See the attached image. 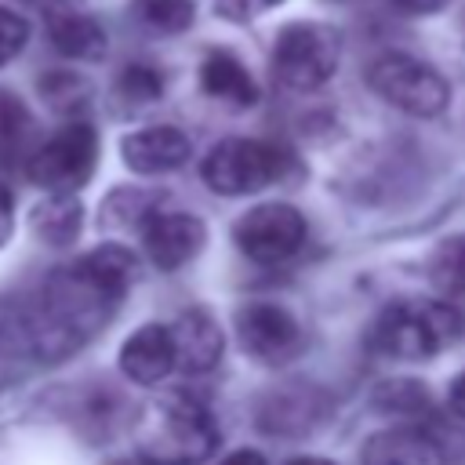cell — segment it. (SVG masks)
<instances>
[{"instance_id":"29","label":"cell","mask_w":465,"mask_h":465,"mask_svg":"<svg viewBox=\"0 0 465 465\" xmlns=\"http://www.w3.org/2000/svg\"><path fill=\"white\" fill-rule=\"evenodd\" d=\"M22 4H40V7H54L58 0H22Z\"/></svg>"},{"instance_id":"9","label":"cell","mask_w":465,"mask_h":465,"mask_svg":"<svg viewBox=\"0 0 465 465\" xmlns=\"http://www.w3.org/2000/svg\"><path fill=\"white\" fill-rule=\"evenodd\" d=\"M236 338L243 352L265 367L291 363L305 345L298 320L276 302H247L236 312Z\"/></svg>"},{"instance_id":"12","label":"cell","mask_w":465,"mask_h":465,"mask_svg":"<svg viewBox=\"0 0 465 465\" xmlns=\"http://www.w3.org/2000/svg\"><path fill=\"white\" fill-rule=\"evenodd\" d=\"M193 153V142L185 131L171 127V124H156V127H142L131 131L120 142V156L134 174H167L178 171Z\"/></svg>"},{"instance_id":"22","label":"cell","mask_w":465,"mask_h":465,"mask_svg":"<svg viewBox=\"0 0 465 465\" xmlns=\"http://www.w3.org/2000/svg\"><path fill=\"white\" fill-rule=\"evenodd\" d=\"M25 40H29V22L18 11L0 7V65H7L11 58H18L22 47H25Z\"/></svg>"},{"instance_id":"11","label":"cell","mask_w":465,"mask_h":465,"mask_svg":"<svg viewBox=\"0 0 465 465\" xmlns=\"http://www.w3.org/2000/svg\"><path fill=\"white\" fill-rule=\"evenodd\" d=\"M178 367L174 331L167 323H142L120 345V371L134 385H160Z\"/></svg>"},{"instance_id":"16","label":"cell","mask_w":465,"mask_h":465,"mask_svg":"<svg viewBox=\"0 0 465 465\" xmlns=\"http://www.w3.org/2000/svg\"><path fill=\"white\" fill-rule=\"evenodd\" d=\"M200 87L218 98V102H229L236 109H247L258 102V84L251 80L247 65L232 54V51H211L200 65Z\"/></svg>"},{"instance_id":"25","label":"cell","mask_w":465,"mask_h":465,"mask_svg":"<svg viewBox=\"0 0 465 465\" xmlns=\"http://www.w3.org/2000/svg\"><path fill=\"white\" fill-rule=\"evenodd\" d=\"M385 4L400 15H432V11L447 7V0H385Z\"/></svg>"},{"instance_id":"17","label":"cell","mask_w":465,"mask_h":465,"mask_svg":"<svg viewBox=\"0 0 465 465\" xmlns=\"http://www.w3.org/2000/svg\"><path fill=\"white\" fill-rule=\"evenodd\" d=\"M29 222H33V232L47 247H69L84 225V203L73 193H51L47 200L33 207Z\"/></svg>"},{"instance_id":"15","label":"cell","mask_w":465,"mask_h":465,"mask_svg":"<svg viewBox=\"0 0 465 465\" xmlns=\"http://www.w3.org/2000/svg\"><path fill=\"white\" fill-rule=\"evenodd\" d=\"M47 36L54 44L58 54L65 58H76V62H98L105 54V29L98 18L84 15V11H73V7H47Z\"/></svg>"},{"instance_id":"26","label":"cell","mask_w":465,"mask_h":465,"mask_svg":"<svg viewBox=\"0 0 465 465\" xmlns=\"http://www.w3.org/2000/svg\"><path fill=\"white\" fill-rule=\"evenodd\" d=\"M447 403H450V411L465 421V371L458 374V381L450 385V396H447Z\"/></svg>"},{"instance_id":"24","label":"cell","mask_w":465,"mask_h":465,"mask_svg":"<svg viewBox=\"0 0 465 465\" xmlns=\"http://www.w3.org/2000/svg\"><path fill=\"white\" fill-rule=\"evenodd\" d=\"M11 232H15V196H11V189L0 182V247L11 240Z\"/></svg>"},{"instance_id":"2","label":"cell","mask_w":465,"mask_h":465,"mask_svg":"<svg viewBox=\"0 0 465 465\" xmlns=\"http://www.w3.org/2000/svg\"><path fill=\"white\" fill-rule=\"evenodd\" d=\"M218 425L207 407L182 392H167L134 421V454L145 465H200L218 450Z\"/></svg>"},{"instance_id":"19","label":"cell","mask_w":465,"mask_h":465,"mask_svg":"<svg viewBox=\"0 0 465 465\" xmlns=\"http://www.w3.org/2000/svg\"><path fill=\"white\" fill-rule=\"evenodd\" d=\"M131 11L142 25L156 29V33H182L196 18L193 0H131Z\"/></svg>"},{"instance_id":"20","label":"cell","mask_w":465,"mask_h":465,"mask_svg":"<svg viewBox=\"0 0 465 465\" xmlns=\"http://www.w3.org/2000/svg\"><path fill=\"white\" fill-rule=\"evenodd\" d=\"M432 283L443 294H465V236L447 240L432 258Z\"/></svg>"},{"instance_id":"5","label":"cell","mask_w":465,"mask_h":465,"mask_svg":"<svg viewBox=\"0 0 465 465\" xmlns=\"http://www.w3.org/2000/svg\"><path fill=\"white\" fill-rule=\"evenodd\" d=\"M341 54V36L323 22H291L276 33L272 44V76L287 91L323 87Z\"/></svg>"},{"instance_id":"13","label":"cell","mask_w":465,"mask_h":465,"mask_svg":"<svg viewBox=\"0 0 465 465\" xmlns=\"http://www.w3.org/2000/svg\"><path fill=\"white\" fill-rule=\"evenodd\" d=\"M363 465H447L443 447L411 425L381 429L363 443Z\"/></svg>"},{"instance_id":"3","label":"cell","mask_w":465,"mask_h":465,"mask_svg":"<svg viewBox=\"0 0 465 465\" xmlns=\"http://www.w3.org/2000/svg\"><path fill=\"white\" fill-rule=\"evenodd\" d=\"M458 338H461V316L447 302H436V298L396 302L392 309L381 312L374 327V345L385 356L407 360V363L432 360Z\"/></svg>"},{"instance_id":"7","label":"cell","mask_w":465,"mask_h":465,"mask_svg":"<svg viewBox=\"0 0 465 465\" xmlns=\"http://www.w3.org/2000/svg\"><path fill=\"white\" fill-rule=\"evenodd\" d=\"M94 163H98V134L91 124L73 120L29 153L25 174L33 185H44L51 193H76L80 185L91 182Z\"/></svg>"},{"instance_id":"28","label":"cell","mask_w":465,"mask_h":465,"mask_svg":"<svg viewBox=\"0 0 465 465\" xmlns=\"http://www.w3.org/2000/svg\"><path fill=\"white\" fill-rule=\"evenodd\" d=\"M287 465H334V461L316 458V454H305V458H294V461H287Z\"/></svg>"},{"instance_id":"27","label":"cell","mask_w":465,"mask_h":465,"mask_svg":"<svg viewBox=\"0 0 465 465\" xmlns=\"http://www.w3.org/2000/svg\"><path fill=\"white\" fill-rule=\"evenodd\" d=\"M218 465H265V458H262L258 450H247V447H243V450H232V454H225Z\"/></svg>"},{"instance_id":"6","label":"cell","mask_w":465,"mask_h":465,"mask_svg":"<svg viewBox=\"0 0 465 465\" xmlns=\"http://www.w3.org/2000/svg\"><path fill=\"white\" fill-rule=\"evenodd\" d=\"M283 167L287 156L280 145L262 138H225L203 156L200 178L207 189L222 196H247L272 185L283 174Z\"/></svg>"},{"instance_id":"10","label":"cell","mask_w":465,"mask_h":465,"mask_svg":"<svg viewBox=\"0 0 465 465\" xmlns=\"http://www.w3.org/2000/svg\"><path fill=\"white\" fill-rule=\"evenodd\" d=\"M142 251L145 258L160 269V272H174L182 265H189L203 243H207V229L196 214L185 211H153L142 222Z\"/></svg>"},{"instance_id":"21","label":"cell","mask_w":465,"mask_h":465,"mask_svg":"<svg viewBox=\"0 0 465 465\" xmlns=\"http://www.w3.org/2000/svg\"><path fill=\"white\" fill-rule=\"evenodd\" d=\"M160 91H163V80L149 65H127L120 76V94L131 102H153V98H160Z\"/></svg>"},{"instance_id":"8","label":"cell","mask_w":465,"mask_h":465,"mask_svg":"<svg viewBox=\"0 0 465 465\" xmlns=\"http://www.w3.org/2000/svg\"><path fill=\"white\" fill-rule=\"evenodd\" d=\"M232 240L251 262L276 265L305 243V218L291 203H258L236 218Z\"/></svg>"},{"instance_id":"1","label":"cell","mask_w":465,"mask_h":465,"mask_svg":"<svg viewBox=\"0 0 465 465\" xmlns=\"http://www.w3.org/2000/svg\"><path fill=\"white\" fill-rule=\"evenodd\" d=\"M138 272L124 243H102L65 269H54L25 312V345L54 363L80 352L120 309Z\"/></svg>"},{"instance_id":"14","label":"cell","mask_w":465,"mask_h":465,"mask_svg":"<svg viewBox=\"0 0 465 465\" xmlns=\"http://www.w3.org/2000/svg\"><path fill=\"white\" fill-rule=\"evenodd\" d=\"M174 349H178V371L185 374H207L222 360V331L207 309H189L174 323Z\"/></svg>"},{"instance_id":"18","label":"cell","mask_w":465,"mask_h":465,"mask_svg":"<svg viewBox=\"0 0 465 465\" xmlns=\"http://www.w3.org/2000/svg\"><path fill=\"white\" fill-rule=\"evenodd\" d=\"M33 113L29 105L0 87V163L4 167H15V163H25L29 153H33Z\"/></svg>"},{"instance_id":"23","label":"cell","mask_w":465,"mask_h":465,"mask_svg":"<svg viewBox=\"0 0 465 465\" xmlns=\"http://www.w3.org/2000/svg\"><path fill=\"white\" fill-rule=\"evenodd\" d=\"M276 4L280 0H214L218 15H225L232 22H247V18H254V15H262V11L276 7Z\"/></svg>"},{"instance_id":"4","label":"cell","mask_w":465,"mask_h":465,"mask_svg":"<svg viewBox=\"0 0 465 465\" xmlns=\"http://www.w3.org/2000/svg\"><path fill=\"white\" fill-rule=\"evenodd\" d=\"M367 84L378 98H385L389 105H396L407 116H440L450 105V84L443 80V73L414 54H378L367 65Z\"/></svg>"}]
</instances>
